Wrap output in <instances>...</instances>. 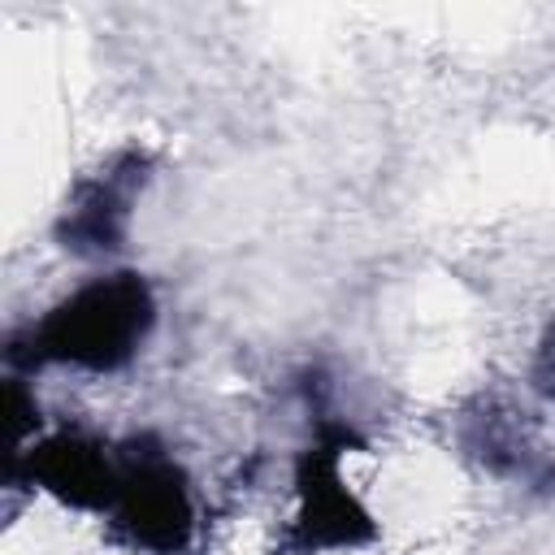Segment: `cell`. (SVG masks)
I'll use <instances>...</instances> for the list:
<instances>
[{"label":"cell","mask_w":555,"mask_h":555,"mask_svg":"<svg viewBox=\"0 0 555 555\" xmlns=\"http://www.w3.org/2000/svg\"><path fill=\"white\" fill-rule=\"evenodd\" d=\"M156 330V291L139 269H108L61 295L43 317L9 334L4 364L17 377L39 369L121 373Z\"/></svg>","instance_id":"cell-1"},{"label":"cell","mask_w":555,"mask_h":555,"mask_svg":"<svg viewBox=\"0 0 555 555\" xmlns=\"http://www.w3.org/2000/svg\"><path fill=\"white\" fill-rule=\"evenodd\" d=\"M104 525L134 555H186L195 546L199 512L191 477L156 434L117 442V490Z\"/></svg>","instance_id":"cell-3"},{"label":"cell","mask_w":555,"mask_h":555,"mask_svg":"<svg viewBox=\"0 0 555 555\" xmlns=\"http://www.w3.org/2000/svg\"><path fill=\"white\" fill-rule=\"evenodd\" d=\"M460 451L499 481H516L525 490H555V451L529 429V421L503 399H473L455 416Z\"/></svg>","instance_id":"cell-6"},{"label":"cell","mask_w":555,"mask_h":555,"mask_svg":"<svg viewBox=\"0 0 555 555\" xmlns=\"http://www.w3.org/2000/svg\"><path fill=\"white\" fill-rule=\"evenodd\" d=\"M4 481H26L61 507L104 520L117 490V442L87 429L39 434L26 451L4 455Z\"/></svg>","instance_id":"cell-5"},{"label":"cell","mask_w":555,"mask_h":555,"mask_svg":"<svg viewBox=\"0 0 555 555\" xmlns=\"http://www.w3.org/2000/svg\"><path fill=\"white\" fill-rule=\"evenodd\" d=\"M325 377L317 369L304 373V399H308V442L295 451L291 464V490L295 507L282 533L278 555H330V551H364L382 538L377 516L369 503L351 490L343 473V455L360 451L364 438L351 421H338L325 403Z\"/></svg>","instance_id":"cell-2"},{"label":"cell","mask_w":555,"mask_h":555,"mask_svg":"<svg viewBox=\"0 0 555 555\" xmlns=\"http://www.w3.org/2000/svg\"><path fill=\"white\" fill-rule=\"evenodd\" d=\"M529 390L538 399L555 403V317L538 334V347H533V360H529Z\"/></svg>","instance_id":"cell-7"},{"label":"cell","mask_w":555,"mask_h":555,"mask_svg":"<svg viewBox=\"0 0 555 555\" xmlns=\"http://www.w3.org/2000/svg\"><path fill=\"white\" fill-rule=\"evenodd\" d=\"M152 182V152L117 147L91 173H82L52 225L61 251L78 260H113L130 238V217Z\"/></svg>","instance_id":"cell-4"}]
</instances>
